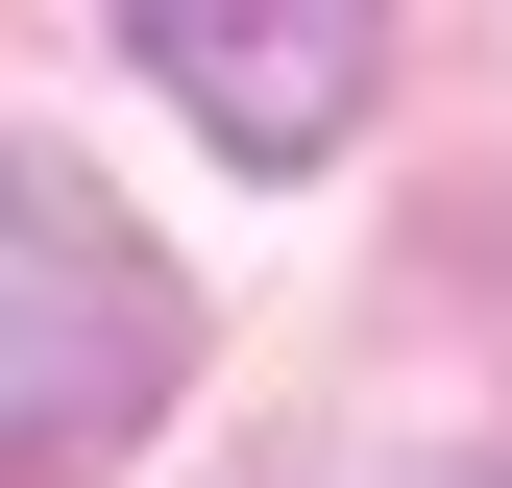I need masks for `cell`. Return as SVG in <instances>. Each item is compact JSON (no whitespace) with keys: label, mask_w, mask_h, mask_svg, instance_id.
I'll return each instance as SVG.
<instances>
[{"label":"cell","mask_w":512,"mask_h":488,"mask_svg":"<svg viewBox=\"0 0 512 488\" xmlns=\"http://www.w3.org/2000/svg\"><path fill=\"white\" fill-rule=\"evenodd\" d=\"M171 366H196L171 244L122 220L98 171L0 147V488H98V464L171 415Z\"/></svg>","instance_id":"cell-1"},{"label":"cell","mask_w":512,"mask_h":488,"mask_svg":"<svg viewBox=\"0 0 512 488\" xmlns=\"http://www.w3.org/2000/svg\"><path fill=\"white\" fill-rule=\"evenodd\" d=\"M122 49H147L244 171H317V147L366 122V74H391V25H366V0H147Z\"/></svg>","instance_id":"cell-2"}]
</instances>
